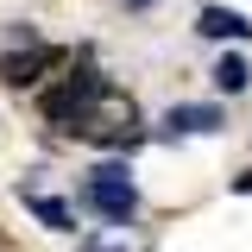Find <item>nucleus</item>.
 <instances>
[{"mask_svg":"<svg viewBox=\"0 0 252 252\" xmlns=\"http://www.w3.org/2000/svg\"><path fill=\"white\" fill-rule=\"evenodd\" d=\"M82 208H94L107 227H126V220L139 215V183H132V170H126L120 158L94 164L89 177H82Z\"/></svg>","mask_w":252,"mask_h":252,"instance_id":"1","label":"nucleus"},{"mask_svg":"<svg viewBox=\"0 0 252 252\" xmlns=\"http://www.w3.org/2000/svg\"><path fill=\"white\" fill-rule=\"evenodd\" d=\"M101 101H107V76L101 69H76L69 82H57V89L44 94V120L63 126V132H89Z\"/></svg>","mask_w":252,"mask_h":252,"instance_id":"2","label":"nucleus"},{"mask_svg":"<svg viewBox=\"0 0 252 252\" xmlns=\"http://www.w3.org/2000/svg\"><path fill=\"white\" fill-rule=\"evenodd\" d=\"M57 63V51H44V44H26V51H13V57H0V82H13V89H32L44 69Z\"/></svg>","mask_w":252,"mask_h":252,"instance_id":"3","label":"nucleus"},{"mask_svg":"<svg viewBox=\"0 0 252 252\" xmlns=\"http://www.w3.org/2000/svg\"><path fill=\"white\" fill-rule=\"evenodd\" d=\"M227 126V114L220 107H208V101H177L170 114H164V132L177 139V132H220Z\"/></svg>","mask_w":252,"mask_h":252,"instance_id":"4","label":"nucleus"},{"mask_svg":"<svg viewBox=\"0 0 252 252\" xmlns=\"http://www.w3.org/2000/svg\"><path fill=\"white\" fill-rule=\"evenodd\" d=\"M19 202H26L32 215H38V227H51V233H69V227H76V208L57 202V195H44V189H19Z\"/></svg>","mask_w":252,"mask_h":252,"instance_id":"5","label":"nucleus"},{"mask_svg":"<svg viewBox=\"0 0 252 252\" xmlns=\"http://www.w3.org/2000/svg\"><path fill=\"white\" fill-rule=\"evenodd\" d=\"M195 32H202V38H252L246 13H233V6H202V13H195Z\"/></svg>","mask_w":252,"mask_h":252,"instance_id":"6","label":"nucleus"},{"mask_svg":"<svg viewBox=\"0 0 252 252\" xmlns=\"http://www.w3.org/2000/svg\"><path fill=\"white\" fill-rule=\"evenodd\" d=\"M215 89H220V94H246V89H252V63L240 57V51H227V57L215 63Z\"/></svg>","mask_w":252,"mask_h":252,"instance_id":"7","label":"nucleus"},{"mask_svg":"<svg viewBox=\"0 0 252 252\" xmlns=\"http://www.w3.org/2000/svg\"><path fill=\"white\" fill-rule=\"evenodd\" d=\"M82 252H126V246H107V240H82Z\"/></svg>","mask_w":252,"mask_h":252,"instance_id":"8","label":"nucleus"},{"mask_svg":"<svg viewBox=\"0 0 252 252\" xmlns=\"http://www.w3.org/2000/svg\"><path fill=\"white\" fill-rule=\"evenodd\" d=\"M233 189H246V195H252V170H246V177H240V183H233Z\"/></svg>","mask_w":252,"mask_h":252,"instance_id":"9","label":"nucleus"},{"mask_svg":"<svg viewBox=\"0 0 252 252\" xmlns=\"http://www.w3.org/2000/svg\"><path fill=\"white\" fill-rule=\"evenodd\" d=\"M126 6H158V0H126Z\"/></svg>","mask_w":252,"mask_h":252,"instance_id":"10","label":"nucleus"}]
</instances>
